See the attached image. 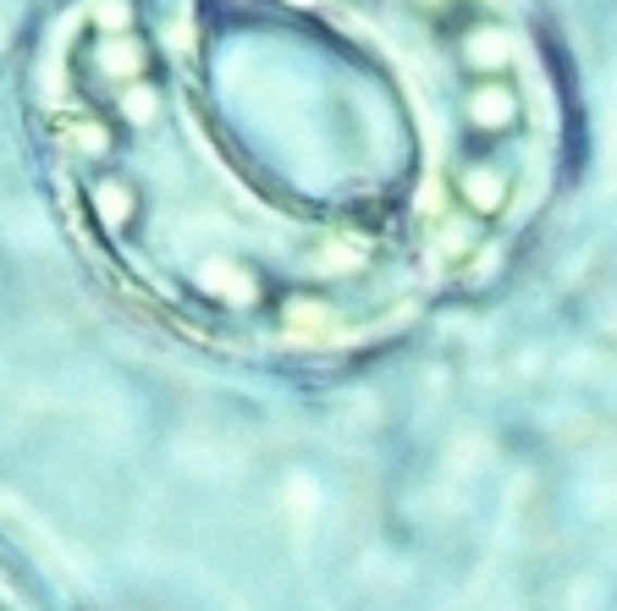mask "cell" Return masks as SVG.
Masks as SVG:
<instances>
[{"mask_svg":"<svg viewBox=\"0 0 617 611\" xmlns=\"http://www.w3.org/2000/svg\"><path fill=\"white\" fill-rule=\"evenodd\" d=\"M469 122L474 127H491V133H507L518 122V89L502 77H480L469 89Z\"/></svg>","mask_w":617,"mask_h":611,"instance_id":"6da1fadb","label":"cell"},{"mask_svg":"<svg viewBox=\"0 0 617 611\" xmlns=\"http://www.w3.org/2000/svg\"><path fill=\"white\" fill-rule=\"evenodd\" d=\"M414 7H424V12H441V7H453V0H414Z\"/></svg>","mask_w":617,"mask_h":611,"instance_id":"7a4b0ae2","label":"cell"}]
</instances>
